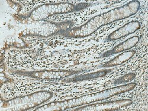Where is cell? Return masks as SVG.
<instances>
[{"label": "cell", "instance_id": "6da1fadb", "mask_svg": "<svg viewBox=\"0 0 148 111\" xmlns=\"http://www.w3.org/2000/svg\"><path fill=\"white\" fill-rule=\"evenodd\" d=\"M111 70H100L96 72H93L91 73L86 74V75H79L75 77H73L72 78L69 79L68 80H64V82L69 83V82H78L81 81H84V80H88L91 79H96L98 78L103 77L106 76L108 73H110Z\"/></svg>", "mask_w": 148, "mask_h": 111}, {"label": "cell", "instance_id": "7a4b0ae2", "mask_svg": "<svg viewBox=\"0 0 148 111\" xmlns=\"http://www.w3.org/2000/svg\"><path fill=\"white\" fill-rule=\"evenodd\" d=\"M134 76H135V75L133 73L128 74V75H126L124 76H123V77L117 79L116 80H115L114 83V84H120V83L128 82L129 81L132 80L134 78Z\"/></svg>", "mask_w": 148, "mask_h": 111}]
</instances>
